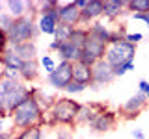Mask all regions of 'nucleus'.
<instances>
[{
	"mask_svg": "<svg viewBox=\"0 0 149 139\" xmlns=\"http://www.w3.org/2000/svg\"><path fill=\"white\" fill-rule=\"evenodd\" d=\"M0 59H2L4 67H6L8 71H21L22 63H24V61H22V59L19 58V56H17L15 52H13V48H11V46H8V50L2 54V58H0Z\"/></svg>",
	"mask_w": 149,
	"mask_h": 139,
	"instance_id": "20",
	"label": "nucleus"
},
{
	"mask_svg": "<svg viewBox=\"0 0 149 139\" xmlns=\"http://www.w3.org/2000/svg\"><path fill=\"white\" fill-rule=\"evenodd\" d=\"M60 8V6H58ZM58 8L50 9L49 13H43L39 15V21H37V28H39L41 34H47V35H54L56 28L60 24V13H58Z\"/></svg>",
	"mask_w": 149,
	"mask_h": 139,
	"instance_id": "12",
	"label": "nucleus"
},
{
	"mask_svg": "<svg viewBox=\"0 0 149 139\" xmlns=\"http://www.w3.org/2000/svg\"><path fill=\"white\" fill-rule=\"evenodd\" d=\"M58 13H60V22L73 28H77L82 21V11L77 8L74 2H62L58 8Z\"/></svg>",
	"mask_w": 149,
	"mask_h": 139,
	"instance_id": "10",
	"label": "nucleus"
},
{
	"mask_svg": "<svg viewBox=\"0 0 149 139\" xmlns=\"http://www.w3.org/2000/svg\"><path fill=\"white\" fill-rule=\"evenodd\" d=\"M13 22H15V19H13L11 15H9V13H2V15H0V30L2 32H8L11 30V26H13Z\"/></svg>",
	"mask_w": 149,
	"mask_h": 139,
	"instance_id": "28",
	"label": "nucleus"
},
{
	"mask_svg": "<svg viewBox=\"0 0 149 139\" xmlns=\"http://www.w3.org/2000/svg\"><path fill=\"white\" fill-rule=\"evenodd\" d=\"M88 35H91V37H95V39L102 41L104 45H110L112 37H114V32L108 30L102 22H93L91 26H88Z\"/></svg>",
	"mask_w": 149,
	"mask_h": 139,
	"instance_id": "17",
	"label": "nucleus"
},
{
	"mask_svg": "<svg viewBox=\"0 0 149 139\" xmlns=\"http://www.w3.org/2000/svg\"><path fill=\"white\" fill-rule=\"evenodd\" d=\"M106 46L102 41L95 39V37L88 35V41L86 45H84V50H82V59L80 61H84L86 65H90V67H93L97 61H101V59H104V54H106Z\"/></svg>",
	"mask_w": 149,
	"mask_h": 139,
	"instance_id": "6",
	"label": "nucleus"
},
{
	"mask_svg": "<svg viewBox=\"0 0 149 139\" xmlns=\"http://www.w3.org/2000/svg\"><path fill=\"white\" fill-rule=\"evenodd\" d=\"M0 133H4V124H2V120H0Z\"/></svg>",
	"mask_w": 149,
	"mask_h": 139,
	"instance_id": "41",
	"label": "nucleus"
},
{
	"mask_svg": "<svg viewBox=\"0 0 149 139\" xmlns=\"http://www.w3.org/2000/svg\"><path fill=\"white\" fill-rule=\"evenodd\" d=\"M6 71H8V69H6V67H4V63H2V59H0V80H2V78H4V74H6Z\"/></svg>",
	"mask_w": 149,
	"mask_h": 139,
	"instance_id": "40",
	"label": "nucleus"
},
{
	"mask_svg": "<svg viewBox=\"0 0 149 139\" xmlns=\"http://www.w3.org/2000/svg\"><path fill=\"white\" fill-rule=\"evenodd\" d=\"M123 8H127V0H104V17L108 19L119 17Z\"/></svg>",
	"mask_w": 149,
	"mask_h": 139,
	"instance_id": "21",
	"label": "nucleus"
},
{
	"mask_svg": "<svg viewBox=\"0 0 149 139\" xmlns=\"http://www.w3.org/2000/svg\"><path fill=\"white\" fill-rule=\"evenodd\" d=\"M39 65L45 69L47 76H49V74H52L54 69H56V63H54V59L50 58V56H41V58H39Z\"/></svg>",
	"mask_w": 149,
	"mask_h": 139,
	"instance_id": "27",
	"label": "nucleus"
},
{
	"mask_svg": "<svg viewBox=\"0 0 149 139\" xmlns=\"http://www.w3.org/2000/svg\"><path fill=\"white\" fill-rule=\"evenodd\" d=\"M134 56H136V45L129 43L125 39L123 30L114 32L110 45L106 46V54H104V61H108L112 67H121L127 63H134Z\"/></svg>",
	"mask_w": 149,
	"mask_h": 139,
	"instance_id": "3",
	"label": "nucleus"
},
{
	"mask_svg": "<svg viewBox=\"0 0 149 139\" xmlns=\"http://www.w3.org/2000/svg\"><path fill=\"white\" fill-rule=\"evenodd\" d=\"M60 46H62V43H58V41H52V43L49 45V48L52 50V52H58V50H60Z\"/></svg>",
	"mask_w": 149,
	"mask_h": 139,
	"instance_id": "38",
	"label": "nucleus"
},
{
	"mask_svg": "<svg viewBox=\"0 0 149 139\" xmlns=\"http://www.w3.org/2000/svg\"><path fill=\"white\" fill-rule=\"evenodd\" d=\"M8 46H9L8 34H6V32H2V30H0V58H2V54L8 50Z\"/></svg>",
	"mask_w": 149,
	"mask_h": 139,
	"instance_id": "31",
	"label": "nucleus"
},
{
	"mask_svg": "<svg viewBox=\"0 0 149 139\" xmlns=\"http://www.w3.org/2000/svg\"><path fill=\"white\" fill-rule=\"evenodd\" d=\"M116 124H118V115L110 109H104L102 113L97 115L90 126L95 133H106V132H112L116 128Z\"/></svg>",
	"mask_w": 149,
	"mask_h": 139,
	"instance_id": "11",
	"label": "nucleus"
},
{
	"mask_svg": "<svg viewBox=\"0 0 149 139\" xmlns=\"http://www.w3.org/2000/svg\"><path fill=\"white\" fill-rule=\"evenodd\" d=\"M104 15V2L102 0H90L88 2V6L86 9L82 11V21L80 22H91V21H95V19H99Z\"/></svg>",
	"mask_w": 149,
	"mask_h": 139,
	"instance_id": "15",
	"label": "nucleus"
},
{
	"mask_svg": "<svg viewBox=\"0 0 149 139\" xmlns=\"http://www.w3.org/2000/svg\"><path fill=\"white\" fill-rule=\"evenodd\" d=\"M82 104L77 100H71L69 96H60L54 100L52 108L49 109L50 119L47 120L49 126H74L77 124V117L80 113Z\"/></svg>",
	"mask_w": 149,
	"mask_h": 139,
	"instance_id": "2",
	"label": "nucleus"
},
{
	"mask_svg": "<svg viewBox=\"0 0 149 139\" xmlns=\"http://www.w3.org/2000/svg\"><path fill=\"white\" fill-rule=\"evenodd\" d=\"M127 8L132 13H149V0H130L127 2Z\"/></svg>",
	"mask_w": 149,
	"mask_h": 139,
	"instance_id": "26",
	"label": "nucleus"
},
{
	"mask_svg": "<svg viewBox=\"0 0 149 139\" xmlns=\"http://www.w3.org/2000/svg\"><path fill=\"white\" fill-rule=\"evenodd\" d=\"M2 8H4V4H2V2H0V15H2Z\"/></svg>",
	"mask_w": 149,
	"mask_h": 139,
	"instance_id": "42",
	"label": "nucleus"
},
{
	"mask_svg": "<svg viewBox=\"0 0 149 139\" xmlns=\"http://www.w3.org/2000/svg\"><path fill=\"white\" fill-rule=\"evenodd\" d=\"M19 74H21V80H24V82H36L39 78V61L37 59H34V61H24Z\"/></svg>",
	"mask_w": 149,
	"mask_h": 139,
	"instance_id": "19",
	"label": "nucleus"
},
{
	"mask_svg": "<svg viewBox=\"0 0 149 139\" xmlns=\"http://www.w3.org/2000/svg\"><path fill=\"white\" fill-rule=\"evenodd\" d=\"M58 56H62V61L77 63V61L82 59V48L77 46L69 39V41H65V43H62V46H60V50H58Z\"/></svg>",
	"mask_w": 149,
	"mask_h": 139,
	"instance_id": "14",
	"label": "nucleus"
},
{
	"mask_svg": "<svg viewBox=\"0 0 149 139\" xmlns=\"http://www.w3.org/2000/svg\"><path fill=\"white\" fill-rule=\"evenodd\" d=\"M132 137H134V139H146V133H143L140 128H134V130H132Z\"/></svg>",
	"mask_w": 149,
	"mask_h": 139,
	"instance_id": "36",
	"label": "nucleus"
},
{
	"mask_svg": "<svg viewBox=\"0 0 149 139\" xmlns=\"http://www.w3.org/2000/svg\"><path fill=\"white\" fill-rule=\"evenodd\" d=\"M125 39H127L129 43H132V45H138L140 41L143 39V34H140V32H134V34H125Z\"/></svg>",
	"mask_w": 149,
	"mask_h": 139,
	"instance_id": "33",
	"label": "nucleus"
},
{
	"mask_svg": "<svg viewBox=\"0 0 149 139\" xmlns=\"http://www.w3.org/2000/svg\"><path fill=\"white\" fill-rule=\"evenodd\" d=\"M73 32H74L73 26H67V24H62V22H60L58 28H56V32H54V41H58V43H65V41L71 39Z\"/></svg>",
	"mask_w": 149,
	"mask_h": 139,
	"instance_id": "23",
	"label": "nucleus"
},
{
	"mask_svg": "<svg viewBox=\"0 0 149 139\" xmlns=\"http://www.w3.org/2000/svg\"><path fill=\"white\" fill-rule=\"evenodd\" d=\"M47 80H49V85H52L54 89L63 91L65 87L73 82V63L60 61L58 65H56L54 72L49 74V78H47Z\"/></svg>",
	"mask_w": 149,
	"mask_h": 139,
	"instance_id": "7",
	"label": "nucleus"
},
{
	"mask_svg": "<svg viewBox=\"0 0 149 139\" xmlns=\"http://www.w3.org/2000/svg\"><path fill=\"white\" fill-rule=\"evenodd\" d=\"M73 80L78 83H84V85H91V80H93L91 67L86 65L84 61L73 63Z\"/></svg>",
	"mask_w": 149,
	"mask_h": 139,
	"instance_id": "16",
	"label": "nucleus"
},
{
	"mask_svg": "<svg viewBox=\"0 0 149 139\" xmlns=\"http://www.w3.org/2000/svg\"><path fill=\"white\" fill-rule=\"evenodd\" d=\"M11 48H13V52H15L22 61H34V59H37V46H36L34 41L17 45V46H11Z\"/></svg>",
	"mask_w": 149,
	"mask_h": 139,
	"instance_id": "18",
	"label": "nucleus"
},
{
	"mask_svg": "<svg viewBox=\"0 0 149 139\" xmlns=\"http://www.w3.org/2000/svg\"><path fill=\"white\" fill-rule=\"evenodd\" d=\"M6 8L9 9V15H11L13 19H21V17L28 15V13H26L28 2H24V0H8Z\"/></svg>",
	"mask_w": 149,
	"mask_h": 139,
	"instance_id": "22",
	"label": "nucleus"
},
{
	"mask_svg": "<svg viewBox=\"0 0 149 139\" xmlns=\"http://www.w3.org/2000/svg\"><path fill=\"white\" fill-rule=\"evenodd\" d=\"M134 21H143L146 26H149V13H132Z\"/></svg>",
	"mask_w": 149,
	"mask_h": 139,
	"instance_id": "34",
	"label": "nucleus"
},
{
	"mask_svg": "<svg viewBox=\"0 0 149 139\" xmlns=\"http://www.w3.org/2000/svg\"><path fill=\"white\" fill-rule=\"evenodd\" d=\"M129 71H134V63H127V65H121V67H116L114 74H116V78H121V76H125Z\"/></svg>",
	"mask_w": 149,
	"mask_h": 139,
	"instance_id": "30",
	"label": "nucleus"
},
{
	"mask_svg": "<svg viewBox=\"0 0 149 139\" xmlns=\"http://www.w3.org/2000/svg\"><path fill=\"white\" fill-rule=\"evenodd\" d=\"M106 109L104 104H99V102H90V104H82L80 108V113L77 117V124H91L95 117L99 113Z\"/></svg>",
	"mask_w": 149,
	"mask_h": 139,
	"instance_id": "13",
	"label": "nucleus"
},
{
	"mask_svg": "<svg viewBox=\"0 0 149 139\" xmlns=\"http://www.w3.org/2000/svg\"><path fill=\"white\" fill-rule=\"evenodd\" d=\"M30 96L32 91L26 85H22L19 80H11V78L0 80V106H4L8 113H11L17 106L26 102Z\"/></svg>",
	"mask_w": 149,
	"mask_h": 139,
	"instance_id": "4",
	"label": "nucleus"
},
{
	"mask_svg": "<svg viewBox=\"0 0 149 139\" xmlns=\"http://www.w3.org/2000/svg\"><path fill=\"white\" fill-rule=\"evenodd\" d=\"M86 87H88V85H84V83H78V82H74V80H73L63 91H65V93H69V95H77V93L86 91Z\"/></svg>",
	"mask_w": 149,
	"mask_h": 139,
	"instance_id": "29",
	"label": "nucleus"
},
{
	"mask_svg": "<svg viewBox=\"0 0 149 139\" xmlns=\"http://www.w3.org/2000/svg\"><path fill=\"white\" fill-rule=\"evenodd\" d=\"M71 41L84 50V45H86V41H88V28H74V32L71 35Z\"/></svg>",
	"mask_w": 149,
	"mask_h": 139,
	"instance_id": "25",
	"label": "nucleus"
},
{
	"mask_svg": "<svg viewBox=\"0 0 149 139\" xmlns=\"http://www.w3.org/2000/svg\"><path fill=\"white\" fill-rule=\"evenodd\" d=\"M6 117H9V113L6 111V108H4V106H0V120H4Z\"/></svg>",
	"mask_w": 149,
	"mask_h": 139,
	"instance_id": "39",
	"label": "nucleus"
},
{
	"mask_svg": "<svg viewBox=\"0 0 149 139\" xmlns=\"http://www.w3.org/2000/svg\"><path fill=\"white\" fill-rule=\"evenodd\" d=\"M91 72H93V80H91V85L95 87V89H99L102 85H110L112 82L116 80V74H114V67L104 61V59H101V61H97L95 65L91 67Z\"/></svg>",
	"mask_w": 149,
	"mask_h": 139,
	"instance_id": "8",
	"label": "nucleus"
},
{
	"mask_svg": "<svg viewBox=\"0 0 149 139\" xmlns=\"http://www.w3.org/2000/svg\"><path fill=\"white\" fill-rule=\"evenodd\" d=\"M88 2H90V0H74V4H77V8L80 9V11H84V9H86Z\"/></svg>",
	"mask_w": 149,
	"mask_h": 139,
	"instance_id": "37",
	"label": "nucleus"
},
{
	"mask_svg": "<svg viewBox=\"0 0 149 139\" xmlns=\"http://www.w3.org/2000/svg\"><path fill=\"white\" fill-rule=\"evenodd\" d=\"M9 117L13 120V128L21 130V132L36 128V126H45V111L41 109V106L37 104L34 96H30L26 102L17 106L9 113Z\"/></svg>",
	"mask_w": 149,
	"mask_h": 139,
	"instance_id": "1",
	"label": "nucleus"
},
{
	"mask_svg": "<svg viewBox=\"0 0 149 139\" xmlns=\"http://www.w3.org/2000/svg\"><path fill=\"white\" fill-rule=\"evenodd\" d=\"M37 34H39V28H37V22L34 21L32 15H24L21 19H15L11 30L8 32V41L9 46H17L22 43H30L34 41Z\"/></svg>",
	"mask_w": 149,
	"mask_h": 139,
	"instance_id": "5",
	"label": "nucleus"
},
{
	"mask_svg": "<svg viewBox=\"0 0 149 139\" xmlns=\"http://www.w3.org/2000/svg\"><path fill=\"white\" fill-rule=\"evenodd\" d=\"M15 139H43V126L22 130V132H19L15 136Z\"/></svg>",
	"mask_w": 149,
	"mask_h": 139,
	"instance_id": "24",
	"label": "nucleus"
},
{
	"mask_svg": "<svg viewBox=\"0 0 149 139\" xmlns=\"http://www.w3.org/2000/svg\"><path fill=\"white\" fill-rule=\"evenodd\" d=\"M138 89H140V93L147 95V93H149V82L147 80H140L138 82Z\"/></svg>",
	"mask_w": 149,
	"mask_h": 139,
	"instance_id": "35",
	"label": "nucleus"
},
{
	"mask_svg": "<svg viewBox=\"0 0 149 139\" xmlns=\"http://www.w3.org/2000/svg\"><path fill=\"white\" fill-rule=\"evenodd\" d=\"M56 136H58V139H73V132H71L69 126H60Z\"/></svg>",
	"mask_w": 149,
	"mask_h": 139,
	"instance_id": "32",
	"label": "nucleus"
},
{
	"mask_svg": "<svg viewBox=\"0 0 149 139\" xmlns=\"http://www.w3.org/2000/svg\"><path fill=\"white\" fill-rule=\"evenodd\" d=\"M146 96H147V100H149V93H147V95H146Z\"/></svg>",
	"mask_w": 149,
	"mask_h": 139,
	"instance_id": "43",
	"label": "nucleus"
},
{
	"mask_svg": "<svg viewBox=\"0 0 149 139\" xmlns=\"http://www.w3.org/2000/svg\"><path fill=\"white\" fill-rule=\"evenodd\" d=\"M147 104H149L147 96L138 91L134 96H130L129 100H125V104L119 108V113L123 115L125 119H136L138 115L147 108Z\"/></svg>",
	"mask_w": 149,
	"mask_h": 139,
	"instance_id": "9",
	"label": "nucleus"
}]
</instances>
